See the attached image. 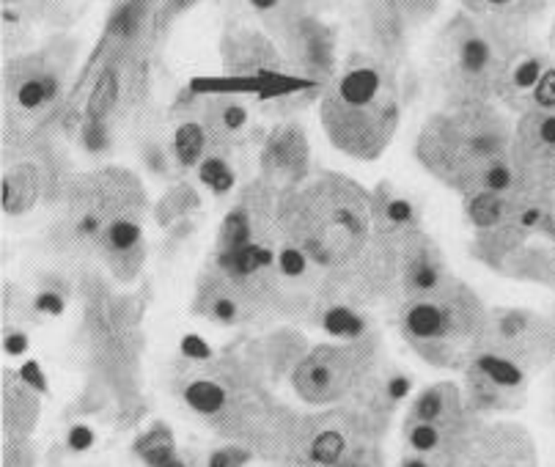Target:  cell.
I'll return each mask as SVG.
<instances>
[{
	"label": "cell",
	"instance_id": "cell-25",
	"mask_svg": "<svg viewBox=\"0 0 555 467\" xmlns=\"http://www.w3.org/2000/svg\"><path fill=\"white\" fill-rule=\"evenodd\" d=\"M140 20H143V4H140V0H130V4H124V6L119 9L114 25L119 28V33L132 36V33L138 30Z\"/></svg>",
	"mask_w": 555,
	"mask_h": 467
},
{
	"label": "cell",
	"instance_id": "cell-35",
	"mask_svg": "<svg viewBox=\"0 0 555 467\" xmlns=\"http://www.w3.org/2000/svg\"><path fill=\"white\" fill-rule=\"evenodd\" d=\"M25 344H28V338L20 336V333H14V336L6 338V352H9V354H20V352L25 349Z\"/></svg>",
	"mask_w": 555,
	"mask_h": 467
},
{
	"label": "cell",
	"instance_id": "cell-16",
	"mask_svg": "<svg viewBox=\"0 0 555 467\" xmlns=\"http://www.w3.org/2000/svg\"><path fill=\"white\" fill-rule=\"evenodd\" d=\"M250 214L245 209H234L226 214L223 226H220V242H223V250H240L245 245H250Z\"/></svg>",
	"mask_w": 555,
	"mask_h": 467
},
{
	"label": "cell",
	"instance_id": "cell-33",
	"mask_svg": "<svg viewBox=\"0 0 555 467\" xmlns=\"http://www.w3.org/2000/svg\"><path fill=\"white\" fill-rule=\"evenodd\" d=\"M407 388H410V382H407V377H393V379L388 382V393H391V399H401L404 393H407Z\"/></svg>",
	"mask_w": 555,
	"mask_h": 467
},
{
	"label": "cell",
	"instance_id": "cell-12",
	"mask_svg": "<svg viewBox=\"0 0 555 467\" xmlns=\"http://www.w3.org/2000/svg\"><path fill=\"white\" fill-rule=\"evenodd\" d=\"M344 454H347V440L339 429H324L319 432L308 448V456L314 464H322V467H336L344 462Z\"/></svg>",
	"mask_w": 555,
	"mask_h": 467
},
{
	"label": "cell",
	"instance_id": "cell-14",
	"mask_svg": "<svg viewBox=\"0 0 555 467\" xmlns=\"http://www.w3.org/2000/svg\"><path fill=\"white\" fill-rule=\"evenodd\" d=\"M184 399H188V404L196 413L214 415L217 410H223V404H226V390L220 388L217 382L201 379V382H193L188 390H184Z\"/></svg>",
	"mask_w": 555,
	"mask_h": 467
},
{
	"label": "cell",
	"instance_id": "cell-30",
	"mask_svg": "<svg viewBox=\"0 0 555 467\" xmlns=\"http://www.w3.org/2000/svg\"><path fill=\"white\" fill-rule=\"evenodd\" d=\"M36 308L45 311V313H61L63 311V300L55 292H42L39 297H36Z\"/></svg>",
	"mask_w": 555,
	"mask_h": 467
},
{
	"label": "cell",
	"instance_id": "cell-34",
	"mask_svg": "<svg viewBox=\"0 0 555 467\" xmlns=\"http://www.w3.org/2000/svg\"><path fill=\"white\" fill-rule=\"evenodd\" d=\"M248 4L256 9V12H262V14H270V12H278L281 6V0H248Z\"/></svg>",
	"mask_w": 555,
	"mask_h": 467
},
{
	"label": "cell",
	"instance_id": "cell-23",
	"mask_svg": "<svg viewBox=\"0 0 555 467\" xmlns=\"http://www.w3.org/2000/svg\"><path fill=\"white\" fill-rule=\"evenodd\" d=\"M410 448L416 454H432L440 448V429L434 423L426 421H416V426L410 429Z\"/></svg>",
	"mask_w": 555,
	"mask_h": 467
},
{
	"label": "cell",
	"instance_id": "cell-37",
	"mask_svg": "<svg viewBox=\"0 0 555 467\" xmlns=\"http://www.w3.org/2000/svg\"><path fill=\"white\" fill-rule=\"evenodd\" d=\"M163 467H184V464H181L179 459H171V462H168V464H163Z\"/></svg>",
	"mask_w": 555,
	"mask_h": 467
},
{
	"label": "cell",
	"instance_id": "cell-17",
	"mask_svg": "<svg viewBox=\"0 0 555 467\" xmlns=\"http://www.w3.org/2000/svg\"><path fill=\"white\" fill-rule=\"evenodd\" d=\"M324 330L336 338H357L363 333V321L355 311H349L347 305H332L324 313Z\"/></svg>",
	"mask_w": 555,
	"mask_h": 467
},
{
	"label": "cell",
	"instance_id": "cell-6",
	"mask_svg": "<svg viewBox=\"0 0 555 467\" xmlns=\"http://www.w3.org/2000/svg\"><path fill=\"white\" fill-rule=\"evenodd\" d=\"M286 39L291 58L298 61L308 75L330 78L336 69V36L311 14L286 20Z\"/></svg>",
	"mask_w": 555,
	"mask_h": 467
},
{
	"label": "cell",
	"instance_id": "cell-8",
	"mask_svg": "<svg viewBox=\"0 0 555 467\" xmlns=\"http://www.w3.org/2000/svg\"><path fill=\"white\" fill-rule=\"evenodd\" d=\"M552 63L536 53V50H526L520 47L506 63V71H503V80H500V88H498V96L514 107V111L528 113L531 111V99H534V91L539 88L544 71L550 69Z\"/></svg>",
	"mask_w": 555,
	"mask_h": 467
},
{
	"label": "cell",
	"instance_id": "cell-4",
	"mask_svg": "<svg viewBox=\"0 0 555 467\" xmlns=\"http://www.w3.org/2000/svg\"><path fill=\"white\" fill-rule=\"evenodd\" d=\"M520 50L511 47L492 28H478L467 17H457L442 30V83L457 104H481L498 96L509 58Z\"/></svg>",
	"mask_w": 555,
	"mask_h": 467
},
{
	"label": "cell",
	"instance_id": "cell-32",
	"mask_svg": "<svg viewBox=\"0 0 555 467\" xmlns=\"http://www.w3.org/2000/svg\"><path fill=\"white\" fill-rule=\"evenodd\" d=\"M22 379L30 382L33 388L45 390V377L39 374V366H36V363H25V366H22Z\"/></svg>",
	"mask_w": 555,
	"mask_h": 467
},
{
	"label": "cell",
	"instance_id": "cell-31",
	"mask_svg": "<svg viewBox=\"0 0 555 467\" xmlns=\"http://www.w3.org/2000/svg\"><path fill=\"white\" fill-rule=\"evenodd\" d=\"M181 349H184V354L196 357V361H204V357L209 354L206 344H204L198 336H188V338H184V341H181Z\"/></svg>",
	"mask_w": 555,
	"mask_h": 467
},
{
	"label": "cell",
	"instance_id": "cell-2",
	"mask_svg": "<svg viewBox=\"0 0 555 467\" xmlns=\"http://www.w3.org/2000/svg\"><path fill=\"white\" fill-rule=\"evenodd\" d=\"M319 116L339 152L355 160H377L401 116L396 75L377 58L355 55L324 91Z\"/></svg>",
	"mask_w": 555,
	"mask_h": 467
},
{
	"label": "cell",
	"instance_id": "cell-1",
	"mask_svg": "<svg viewBox=\"0 0 555 467\" xmlns=\"http://www.w3.org/2000/svg\"><path fill=\"white\" fill-rule=\"evenodd\" d=\"M511 127L490 102L457 104L429 119L418 138V160L454 190L511 193Z\"/></svg>",
	"mask_w": 555,
	"mask_h": 467
},
{
	"label": "cell",
	"instance_id": "cell-13",
	"mask_svg": "<svg viewBox=\"0 0 555 467\" xmlns=\"http://www.w3.org/2000/svg\"><path fill=\"white\" fill-rule=\"evenodd\" d=\"M116 94H119V75L114 69H107L105 75L99 78V83L94 86L86 124H102V119L110 113V107H114V102H116Z\"/></svg>",
	"mask_w": 555,
	"mask_h": 467
},
{
	"label": "cell",
	"instance_id": "cell-7",
	"mask_svg": "<svg viewBox=\"0 0 555 467\" xmlns=\"http://www.w3.org/2000/svg\"><path fill=\"white\" fill-rule=\"evenodd\" d=\"M349 371H352V363L344 352L322 346L311 357H306L300 369L294 371V385H298L300 396L322 404V402H332L347 390Z\"/></svg>",
	"mask_w": 555,
	"mask_h": 467
},
{
	"label": "cell",
	"instance_id": "cell-20",
	"mask_svg": "<svg viewBox=\"0 0 555 467\" xmlns=\"http://www.w3.org/2000/svg\"><path fill=\"white\" fill-rule=\"evenodd\" d=\"M53 94H55V80L53 78H33V80L20 86L17 102L22 107H28V111H33V107H39L47 99H53Z\"/></svg>",
	"mask_w": 555,
	"mask_h": 467
},
{
	"label": "cell",
	"instance_id": "cell-9",
	"mask_svg": "<svg viewBox=\"0 0 555 467\" xmlns=\"http://www.w3.org/2000/svg\"><path fill=\"white\" fill-rule=\"evenodd\" d=\"M492 330L503 346L511 349L509 361L517 363V354H534L550 346V328L528 311H498Z\"/></svg>",
	"mask_w": 555,
	"mask_h": 467
},
{
	"label": "cell",
	"instance_id": "cell-19",
	"mask_svg": "<svg viewBox=\"0 0 555 467\" xmlns=\"http://www.w3.org/2000/svg\"><path fill=\"white\" fill-rule=\"evenodd\" d=\"M105 239L114 254H130L140 239V226H135L132 221H116V223H110Z\"/></svg>",
	"mask_w": 555,
	"mask_h": 467
},
{
	"label": "cell",
	"instance_id": "cell-26",
	"mask_svg": "<svg viewBox=\"0 0 555 467\" xmlns=\"http://www.w3.org/2000/svg\"><path fill=\"white\" fill-rule=\"evenodd\" d=\"M248 451L242 448H223V451H214L212 459H209V467H242L248 462Z\"/></svg>",
	"mask_w": 555,
	"mask_h": 467
},
{
	"label": "cell",
	"instance_id": "cell-10",
	"mask_svg": "<svg viewBox=\"0 0 555 467\" xmlns=\"http://www.w3.org/2000/svg\"><path fill=\"white\" fill-rule=\"evenodd\" d=\"M265 168L286 182H298L308 171V140L298 124L278 127L265 146Z\"/></svg>",
	"mask_w": 555,
	"mask_h": 467
},
{
	"label": "cell",
	"instance_id": "cell-36",
	"mask_svg": "<svg viewBox=\"0 0 555 467\" xmlns=\"http://www.w3.org/2000/svg\"><path fill=\"white\" fill-rule=\"evenodd\" d=\"M401 467H429V464H426L424 459H407V462H404Z\"/></svg>",
	"mask_w": 555,
	"mask_h": 467
},
{
	"label": "cell",
	"instance_id": "cell-24",
	"mask_svg": "<svg viewBox=\"0 0 555 467\" xmlns=\"http://www.w3.org/2000/svg\"><path fill=\"white\" fill-rule=\"evenodd\" d=\"M552 107H555V66L544 71V78L531 99V111H552Z\"/></svg>",
	"mask_w": 555,
	"mask_h": 467
},
{
	"label": "cell",
	"instance_id": "cell-3",
	"mask_svg": "<svg viewBox=\"0 0 555 467\" xmlns=\"http://www.w3.org/2000/svg\"><path fill=\"white\" fill-rule=\"evenodd\" d=\"M283 226L311 264L341 267L357 259L372 231V201L344 176H319L300 193H289Z\"/></svg>",
	"mask_w": 555,
	"mask_h": 467
},
{
	"label": "cell",
	"instance_id": "cell-38",
	"mask_svg": "<svg viewBox=\"0 0 555 467\" xmlns=\"http://www.w3.org/2000/svg\"><path fill=\"white\" fill-rule=\"evenodd\" d=\"M552 45H555V25H552Z\"/></svg>",
	"mask_w": 555,
	"mask_h": 467
},
{
	"label": "cell",
	"instance_id": "cell-27",
	"mask_svg": "<svg viewBox=\"0 0 555 467\" xmlns=\"http://www.w3.org/2000/svg\"><path fill=\"white\" fill-rule=\"evenodd\" d=\"M220 124H223L229 132H237V129H242L245 124H248V111L242 104H226L223 111H220Z\"/></svg>",
	"mask_w": 555,
	"mask_h": 467
},
{
	"label": "cell",
	"instance_id": "cell-11",
	"mask_svg": "<svg viewBox=\"0 0 555 467\" xmlns=\"http://www.w3.org/2000/svg\"><path fill=\"white\" fill-rule=\"evenodd\" d=\"M526 206V198L511 190V193H492V190H478L465 196V218L478 231H495L511 221L520 218Z\"/></svg>",
	"mask_w": 555,
	"mask_h": 467
},
{
	"label": "cell",
	"instance_id": "cell-21",
	"mask_svg": "<svg viewBox=\"0 0 555 467\" xmlns=\"http://www.w3.org/2000/svg\"><path fill=\"white\" fill-rule=\"evenodd\" d=\"M198 173H201V182L209 185L214 193H226V190H231V185H234V173H231V168H229L223 160H217V157L204 160V165H201Z\"/></svg>",
	"mask_w": 555,
	"mask_h": 467
},
{
	"label": "cell",
	"instance_id": "cell-29",
	"mask_svg": "<svg viewBox=\"0 0 555 467\" xmlns=\"http://www.w3.org/2000/svg\"><path fill=\"white\" fill-rule=\"evenodd\" d=\"M91 443H94V432H91V429H86V426L71 429L69 446L75 448V451H86V448H91Z\"/></svg>",
	"mask_w": 555,
	"mask_h": 467
},
{
	"label": "cell",
	"instance_id": "cell-28",
	"mask_svg": "<svg viewBox=\"0 0 555 467\" xmlns=\"http://www.w3.org/2000/svg\"><path fill=\"white\" fill-rule=\"evenodd\" d=\"M212 313H214L217 321H234L237 319V303L229 300V297H220V300H214Z\"/></svg>",
	"mask_w": 555,
	"mask_h": 467
},
{
	"label": "cell",
	"instance_id": "cell-22",
	"mask_svg": "<svg viewBox=\"0 0 555 467\" xmlns=\"http://www.w3.org/2000/svg\"><path fill=\"white\" fill-rule=\"evenodd\" d=\"M446 415V393L440 388H432L426 393H421L418 402H416V421H426V423H434Z\"/></svg>",
	"mask_w": 555,
	"mask_h": 467
},
{
	"label": "cell",
	"instance_id": "cell-15",
	"mask_svg": "<svg viewBox=\"0 0 555 467\" xmlns=\"http://www.w3.org/2000/svg\"><path fill=\"white\" fill-rule=\"evenodd\" d=\"M173 149L181 165H196L204 154V132L196 121L181 124L173 135Z\"/></svg>",
	"mask_w": 555,
	"mask_h": 467
},
{
	"label": "cell",
	"instance_id": "cell-18",
	"mask_svg": "<svg viewBox=\"0 0 555 467\" xmlns=\"http://www.w3.org/2000/svg\"><path fill=\"white\" fill-rule=\"evenodd\" d=\"M278 270H281L283 278L298 280V278H306V275H308V270H311V259L306 256V250H303V247H298L294 242H289V245H283V247L278 250Z\"/></svg>",
	"mask_w": 555,
	"mask_h": 467
},
{
	"label": "cell",
	"instance_id": "cell-5",
	"mask_svg": "<svg viewBox=\"0 0 555 467\" xmlns=\"http://www.w3.org/2000/svg\"><path fill=\"white\" fill-rule=\"evenodd\" d=\"M514 190L528 201H555V107L528 111L511 129Z\"/></svg>",
	"mask_w": 555,
	"mask_h": 467
}]
</instances>
